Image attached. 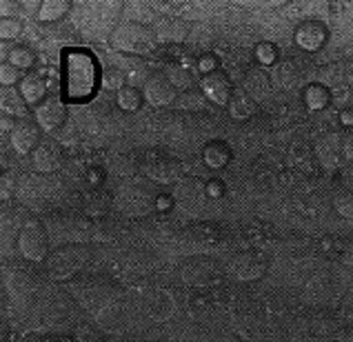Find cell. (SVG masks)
<instances>
[{"instance_id":"obj_25","label":"cell","mask_w":353,"mask_h":342,"mask_svg":"<svg viewBox=\"0 0 353 342\" xmlns=\"http://www.w3.org/2000/svg\"><path fill=\"white\" fill-rule=\"evenodd\" d=\"M143 98H145V94L140 92V89L123 87L118 92V105H120V109H125V112H136V109L143 105Z\"/></svg>"},{"instance_id":"obj_23","label":"cell","mask_w":353,"mask_h":342,"mask_svg":"<svg viewBox=\"0 0 353 342\" xmlns=\"http://www.w3.org/2000/svg\"><path fill=\"white\" fill-rule=\"evenodd\" d=\"M167 76H169L171 83H174L176 89H185V92H187V89L194 85V72L189 69V65H171ZM191 89H194V87H191Z\"/></svg>"},{"instance_id":"obj_8","label":"cell","mask_w":353,"mask_h":342,"mask_svg":"<svg viewBox=\"0 0 353 342\" xmlns=\"http://www.w3.org/2000/svg\"><path fill=\"white\" fill-rule=\"evenodd\" d=\"M145 176L147 180L156 185H178L180 180L185 178V167L178 163L174 158H167V156H156V158H149L145 167Z\"/></svg>"},{"instance_id":"obj_36","label":"cell","mask_w":353,"mask_h":342,"mask_svg":"<svg viewBox=\"0 0 353 342\" xmlns=\"http://www.w3.org/2000/svg\"><path fill=\"white\" fill-rule=\"evenodd\" d=\"M76 338H78V342H100V338H98L96 331H94L92 327H87V325L78 327Z\"/></svg>"},{"instance_id":"obj_34","label":"cell","mask_w":353,"mask_h":342,"mask_svg":"<svg viewBox=\"0 0 353 342\" xmlns=\"http://www.w3.org/2000/svg\"><path fill=\"white\" fill-rule=\"evenodd\" d=\"M12 196H14V176L9 171H3V176H0V198L7 203Z\"/></svg>"},{"instance_id":"obj_9","label":"cell","mask_w":353,"mask_h":342,"mask_svg":"<svg viewBox=\"0 0 353 342\" xmlns=\"http://www.w3.org/2000/svg\"><path fill=\"white\" fill-rule=\"evenodd\" d=\"M220 240V231L216 225L211 223H194L189 225L183 236H180V243L189 249L191 254H207L209 249H214Z\"/></svg>"},{"instance_id":"obj_30","label":"cell","mask_w":353,"mask_h":342,"mask_svg":"<svg viewBox=\"0 0 353 342\" xmlns=\"http://www.w3.org/2000/svg\"><path fill=\"white\" fill-rule=\"evenodd\" d=\"M25 76H23V69H18V67H14L12 63H5L0 65V83L5 85V89H9V87H14L18 80H23Z\"/></svg>"},{"instance_id":"obj_26","label":"cell","mask_w":353,"mask_h":342,"mask_svg":"<svg viewBox=\"0 0 353 342\" xmlns=\"http://www.w3.org/2000/svg\"><path fill=\"white\" fill-rule=\"evenodd\" d=\"M205 100H207V96L203 94V89H187V92H183L178 96V100H176V105L180 107V109H191V112H198V109H203L205 107Z\"/></svg>"},{"instance_id":"obj_40","label":"cell","mask_w":353,"mask_h":342,"mask_svg":"<svg viewBox=\"0 0 353 342\" xmlns=\"http://www.w3.org/2000/svg\"><path fill=\"white\" fill-rule=\"evenodd\" d=\"M14 127H16V120H14V116H7V114H3V132H9V134H12V132H14Z\"/></svg>"},{"instance_id":"obj_1","label":"cell","mask_w":353,"mask_h":342,"mask_svg":"<svg viewBox=\"0 0 353 342\" xmlns=\"http://www.w3.org/2000/svg\"><path fill=\"white\" fill-rule=\"evenodd\" d=\"M98 83V67L96 60L87 52H67L63 60V89L65 96L72 100H83L94 96Z\"/></svg>"},{"instance_id":"obj_22","label":"cell","mask_w":353,"mask_h":342,"mask_svg":"<svg viewBox=\"0 0 353 342\" xmlns=\"http://www.w3.org/2000/svg\"><path fill=\"white\" fill-rule=\"evenodd\" d=\"M69 7L72 5H69L67 0H45L43 7H40L38 18L43 20V23H56V20H60L69 12Z\"/></svg>"},{"instance_id":"obj_11","label":"cell","mask_w":353,"mask_h":342,"mask_svg":"<svg viewBox=\"0 0 353 342\" xmlns=\"http://www.w3.org/2000/svg\"><path fill=\"white\" fill-rule=\"evenodd\" d=\"M267 258L260 251H242L231 260V271H234L238 280H245V283L262 278L267 274Z\"/></svg>"},{"instance_id":"obj_37","label":"cell","mask_w":353,"mask_h":342,"mask_svg":"<svg viewBox=\"0 0 353 342\" xmlns=\"http://www.w3.org/2000/svg\"><path fill=\"white\" fill-rule=\"evenodd\" d=\"M340 260L345 263L349 269H353V240L351 243H347L345 247H342V251H340Z\"/></svg>"},{"instance_id":"obj_35","label":"cell","mask_w":353,"mask_h":342,"mask_svg":"<svg viewBox=\"0 0 353 342\" xmlns=\"http://www.w3.org/2000/svg\"><path fill=\"white\" fill-rule=\"evenodd\" d=\"M342 156L347 160H353V127H349L342 136Z\"/></svg>"},{"instance_id":"obj_2","label":"cell","mask_w":353,"mask_h":342,"mask_svg":"<svg viewBox=\"0 0 353 342\" xmlns=\"http://www.w3.org/2000/svg\"><path fill=\"white\" fill-rule=\"evenodd\" d=\"M92 258V247L85 243H65L56 247L52 254L47 256L45 267L47 274L52 280L65 283V280L76 278L80 271L85 269V265Z\"/></svg>"},{"instance_id":"obj_17","label":"cell","mask_w":353,"mask_h":342,"mask_svg":"<svg viewBox=\"0 0 353 342\" xmlns=\"http://www.w3.org/2000/svg\"><path fill=\"white\" fill-rule=\"evenodd\" d=\"M229 116L236 118V120H249L251 116H254L258 112V103L256 98H251L245 89H240V92H234V96H231L229 100Z\"/></svg>"},{"instance_id":"obj_21","label":"cell","mask_w":353,"mask_h":342,"mask_svg":"<svg viewBox=\"0 0 353 342\" xmlns=\"http://www.w3.org/2000/svg\"><path fill=\"white\" fill-rule=\"evenodd\" d=\"M27 107H29L27 100L16 89H5L3 92V112L7 116H23L27 112Z\"/></svg>"},{"instance_id":"obj_38","label":"cell","mask_w":353,"mask_h":342,"mask_svg":"<svg viewBox=\"0 0 353 342\" xmlns=\"http://www.w3.org/2000/svg\"><path fill=\"white\" fill-rule=\"evenodd\" d=\"M200 69H203V76L205 74H211V72H216V58L214 56H203L200 58Z\"/></svg>"},{"instance_id":"obj_16","label":"cell","mask_w":353,"mask_h":342,"mask_svg":"<svg viewBox=\"0 0 353 342\" xmlns=\"http://www.w3.org/2000/svg\"><path fill=\"white\" fill-rule=\"evenodd\" d=\"M296 43L305 52H318L327 43V27L318 20H305L296 29Z\"/></svg>"},{"instance_id":"obj_29","label":"cell","mask_w":353,"mask_h":342,"mask_svg":"<svg viewBox=\"0 0 353 342\" xmlns=\"http://www.w3.org/2000/svg\"><path fill=\"white\" fill-rule=\"evenodd\" d=\"M334 207L342 218L353 220V191H340V194H336Z\"/></svg>"},{"instance_id":"obj_7","label":"cell","mask_w":353,"mask_h":342,"mask_svg":"<svg viewBox=\"0 0 353 342\" xmlns=\"http://www.w3.org/2000/svg\"><path fill=\"white\" fill-rule=\"evenodd\" d=\"M36 123L38 127L43 129L47 134H56L60 129H65L67 123V105L65 100L56 96V94H49L43 103L36 107Z\"/></svg>"},{"instance_id":"obj_24","label":"cell","mask_w":353,"mask_h":342,"mask_svg":"<svg viewBox=\"0 0 353 342\" xmlns=\"http://www.w3.org/2000/svg\"><path fill=\"white\" fill-rule=\"evenodd\" d=\"M7 63H12L18 69H27L36 63V54L32 52V47L27 45H16L12 52L7 54Z\"/></svg>"},{"instance_id":"obj_12","label":"cell","mask_w":353,"mask_h":342,"mask_svg":"<svg viewBox=\"0 0 353 342\" xmlns=\"http://www.w3.org/2000/svg\"><path fill=\"white\" fill-rule=\"evenodd\" d=\"M40 132H43V129L38 127L36 120L20 118L18 123H16V127H14V132L9 134V140H12L14 152L20 154V156L34 154L36 147L43 143V140H40Z\"/></svg>"},{"instance_id":"obj_6","label":"cell","mask_w":353,"mask_h":342,"mask_svg":"<svg viewBox=\"0 0 353 342\" xmlns=\"http://www.w3.org/2000/svg\"><path fill=\"white\" fill-rule=\"evenodd\" d=\"M18 251L25 260L45 263L49 256V229L40 220H27L18 231Z\"/></svg>"},{"instance_id":"obj_27","label":"cell","mask_w":353,"mask_h":342,"mask_svg":"<svg viewBox=\"0 0 353 342\" xmlns=\"http://www.w3.org/2000/svg\"><path fill=\"white\" fill-rule=\"evenodd\" d=\"M305 100L309 109H325L331 100V94H329V89H325L322 85H311L305 92Z\"/></svg>"},{"instance_id":"obj_13","label":"cell","mask_w":353,"mask_h":342,"mask_svg":"<svg viewBox=\"0 0 353 342\" xmlns=\"http://www.w3.org/2000/svg\"><path fill=\"white\" fill-rule=\"evenodd\" d=\"M34 158V167L40 174H54L65 163V152L63 145L54 138H45L43 143L36 147V152L32 154Z\"/></svg>"},{"instance_id":"obj_14","label":"cell","mask_w":353,"mask_h":342,"mask_svg":"<svg viewBox=\"0 0 353 342\" xmlns=\"http://www.w3.org/2000/svg\"><path fill=\"white\" fill-rule=\"evenodd\" d=\"M200 89H203V94L218 107H227L231 96H234L231 80L223 72H218V69L200 78Z\"/></svg>"},{"instance_id":"obj_3","label":"cell","mask_w":353,"mask_h":342,"mask_svg":"<svg viewBox=\"0 0 353 342\" xmlns=\"http://www.w3.org/2000/svg\"><path fill=\"white\" fill-rule=\"evenodd\" d=\"M112 45L118 52L134 54V56H145L151 54L158 45V36L154 32V27H149L145 23H123L114 29L112 34Z\"/></svg>"},{"instance_id":"obj_39","label":"cell","mask_w":353,"mask_h":342,"mask_svg":"<svg viewBox=\"0 0 353 342\" xmlns=\"http://www.w3.org/2000/svg\"><path fill=\"white\" fill-rule=\"evenodd\" d=\"M0 12H3V18H14V16H9V14L16 12V3H9V0H3V3H0Z\"/></svg>"},{"instance_id":"obj_31","label":"cell","mask_w":353,"mask_h":342,"mask_svg":"<svg viewBox=\"0 0 353 342\" xmlns=\"http://www.w3.org/2000/svg\"><path fill=\"white\" fill-rule=\"evenodd\" d=\"M278 76L285 78L282 80V85L285 87H294L296 83H300V69L296 67L294 60H285V63L278 67Z\"/></svg>"},{"instance_id":"obj_18","label":"cell","mask_w":353,"mask_h":342,"mask_svg":"<svg viewBox=\"0 0 353 342\" xmlns=\"http://www.w3.org/2000/svg\"><path fill=\"white\" fill-rule=\"evenodd\" d=\"M20 94L27 100V105H40L47 98V83L43 76L38 74H29L20 80Z\"/></svg>"},{"instance_id":"obj_32","label":"cell","mask_w":353,"mask_h":342,"mask_svg":"<svg viewBox=\"0 0 353 342\" xmlns=\"http://www.w3.org/2000/svg\"><path fill=\"white\" fill-rule=\"evenodd\" d=\"M23 32V23L18 18H3L0 20V38L3 40H14Z\"/></svg>"},{"instance_id":"obj_20","label":"cell","mask_w":353,"mask_h":342,"mask_svg":"<svg viewBox=\"0 0 353 342\" xmlns=\"http://www.w3.org/2000/svg\"><path fill=\"white\" fill-rule=\"evenodd\" d=\"M229 158H231L229 147L225 143H220V140H214V143L205 145V149H203V160H205V165L209 169H223V167H227Z\"/></svg>"},{"instance_id":"obj_5","label":"cell","mask_w":353,"mask_h":342,"mask_svg":"<svg viewBox=\"0 0 353 342\" xmlns=\"http://www.w3.org/2000/svg\"><path fill=\"white\" fill-rule=\"evenodd\" d=\"M156 183H143V180H138V183H129L120 189L118 194V205L123 207L125 214L129 216H145L149 214L151 209H158V191L154 189ZM158 187V185H156Z\"/></svg>"},{"instance_id":"obj_10","label":"cell","mask_w":353,"mask_h":342,"mask_svg":"<svg viewBox=\"0 0 353 342\" xmlns=\"http://www.w3.org/2000/svg\"><path fill=\"white\" fill-rule=\"evenodd\" d=\"M176 92H178V89L169 80V76L163 74V72L151 74L145 80V89H143L145 98L154 107H169V105H174L176 100H178V94Z\"/></svg>"},{"instance_id":"obj_28","label":"cell","mask_w":353,"mask_h":342,"mask_svg":"<svg viewBox=\"0 0 353 342\" xmlns=\"http://www.w3.org/2000/svg\"><path fill=\"white\" fill-rule=\"evenodd\" d=\"M100 80H103V87L107 89H123L125 87V74L120 72V67H107L100 74Z\"/></svg>"},{"instance_id":"obj_4","label":"cell","mask_w":353,"mask_h":342,"mask_svg":"<svg viewBox=\"0 0 353 342\" xmlns=\"http://www.w3.org/2000/svg\"><path fill=\"white\" fill-rule=\"evenodd\" d=\"M174 200L180 209L187 211V214L203 216L209 203L214 200V196H211V189L205 180L189 176L180 180L178 185H174Z\"/></svg>"},{"instance_id":"obj_33","label":"cell","mask_w":353,"mask_h":342,"mask_svg":"<svg viewBox=\"0 0 353 342\" xmlns=\"http://www.w3.org/2000/svg\"><path fill=\"white\" fill-rule=\"evenodd\" d=\"M256 60L260 65H274L278 60V49L271 43H260L256 47Z\"/></svg>"},{"instance_id":"obj_19","label":"cell","mask_w":353,"mask_h":342,"mask_svg":"<svg viewBox=\"0 0 353 342\" xmlns=\"http://www.w3.org/2000/svg\"><path fill=\"white\" fill-rule=\"evenodd\" d=\"M271 89V80L269 76L262 72L260 67H251L247 69L245 74V92L251 96V98H262L267 96Z\"/></svg>"},{"instance_id":"obj_41","label":"cell","mask_w":353,"mask_h":342,"mask_svg":"<svg viewBox=\"0 0 353 342\" xmlns=\"http://www.w3.org/2000/svg\"><path fill=\"white\" fill-rule=\"evenodd\" d=\"M342 120H345L347 125H349V123H353V109H347L345 116H342Z\"/></svg>"},{"instance_id":"obj_15","label":"cell","mask_w":353,"mask_h":342,"mask_svg":"<svg viewBox=\"0 0 353 342\" xmlns=\"http://www.w3.org/2000/svg\"><path fill=\"white\" fill-rule=\"evenodd\" d=\"M154 32L158 36V43L165 45H183L187 36H189V25L185 20L174 18V16H163L160 20H156Z\"/></svg>"}]
</instances>
